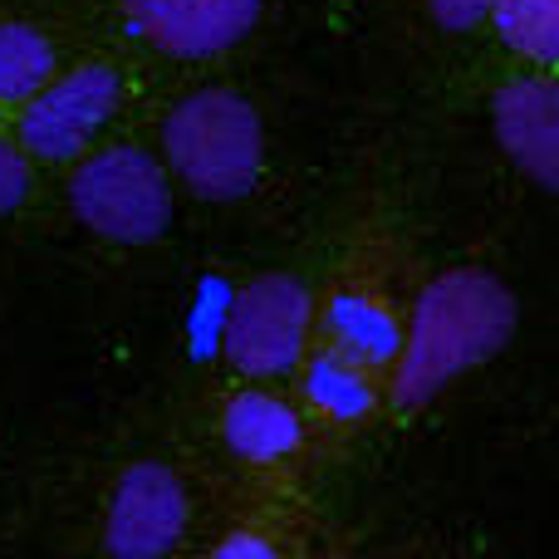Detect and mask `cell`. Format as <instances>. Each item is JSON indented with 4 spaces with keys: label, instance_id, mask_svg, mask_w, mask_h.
I'll list each match as a JSON object with an SVG mask.
<instances>
[{
    "label": "cell",
    "instance_id": "6da1fadb",
    "mask_svg": "<svg viewBox=\"0 0 559 559\" xmlns=\"http://www.w3.org/2000/svg\"><path fill=\"white\" fill-rule=\"evenodd\" d=\"M515 329V299L506 295L501 280L481 271H452L427 285L417 299L413 334H407V354L397 364V403L417 407L466 373L472 364L491 358L496 348L511 338Z\"/></svg>",
    "mask_w": 559,
    "mask_h": 559
},
{
    "label": "cell",
    "instance_id": "7a4b0ae2",
    "mask_svg": "<svg viewBox=\"0 0 559 559\" xmlns=\"http://www.w3.org/2000/svg\"><path fill=\"white\" fill-rule=\"evenodd\" d=\"M167 163L206 202H236L261 177V118L231 88H202L167 118Z\"/></svg>",
    "mask_w": 559,
    "mask_h": 559
},
{
    "label": "cell",
    "instance_id": "3957f363",
    "mask_svg": "<svg viewBox=\"0 0 559 559\" xmlns=\"http://www.w3.org/2000/svg\"><path fill=\"white\" fill-rule=\"evenodd\" d=\"M69 202L88 231L123 246L153 241L173 216L167 177L143 147H108V153L88 157L69 182Z\"/></svg>",
    "mask_w": 559,
    "mask_h": 559
},
{
    "label": "cell",
    "instance_id": "277c9868",
    "mask_svg": "<svg viewBox=\"0 0 559 559\" xmlns=\"http://www.w3.org/2000/svg\"><path fill=\"white\" fill-rule=\"evenodd\" d=\"M309 329V295L295 275H261L226 314V358L251 378L295 368Z\"/></svg>",
    "mask_w": 559,
    "mask_h": 559
},
{
    "label": "cell",
    "instance_id": "5b68a950",
    "mask_svg": "<svg viewBox=\"0 0 559 559\" xmlns=\"http://www.w3.org/2000/svg\"><path fill=\"white\" fill-rule=\"evenodd\" d=\"M114 108H118V74L108 64H84L29 98L25 118H20V143L35 157L64 163V157L84 153L88 138L114 118Z\"/></svg>",
    "mask_w": 559,
    "mask_h": 559
},
{
    "label": "cell",
    "instance_id": "8992f818",
    "mask_svg": "<svg viewBox=\"0 0 559 559\" xmlns=\"http://www.w3.org/2000/svg\"><path fill=\"white\" fill-rule=\"evenodd\" d=\"M187 531V491L167 466L138 462L123 472L108 506V531L104 545L118 559H147L167 555Z\"/></svg>",
    "mask_w": 559,
    "mask_h": 559
},
{
    "label": "cell",
    "instance_id": "52a82bcc",
    "mask_svg": "<svg viewBox=\"0 0 559 559\" xmlns=\"http://www.w3.org/2000/svg\"><path fill=\"white\" fill-rule=\"evenodd\" d=\"M143 39L177 59H212L231 49L261 15V0H123Z\"/></svg>",
    "mask_w": 559,
    "mask_h": 559
},
{
    "label": "cell",
    "instance_id": "ba28073f",
    "mask_svg": "<svg viewBox=\"0 0 559 559\" xmlns=\"http://www.w3.org/2000/svg\"><path fill=\"white\" fill-rule=\"evenodd\" d=\"M496 128L511 157L545 187H559V88L511 84L496 98Z\"/></svg>",
    "mask_w": 559,
    "mask_h": 559
},
{
    "label": "cell",
    "instance_id": "9c48e42d",
    "mask_svg": "<svg viewBox=\"0 0 559 559\" xmlns=\"http://www.w3.org/2000/svg\"><path fill=\"white\" fill-rule=\"evenodd\" d=\"M222 432L246 462H280L299 447V417L271 393H241L226 403Z\"/></svg>",
    "mask_w": 559,
    "mask_h": 559
},
{
    "label": "cell",
    "instance_id": "30bf717a",
    "mask_svg": "<svg viewBox=\"0 0 559 559\" xmlns=\"http://www.w3.org/2000/svg\"><path fill=\"white\" fill-rule=\"evenodd\" d=\"M55 74V49L29 25H0V104L35 98Z\"/></svg>",
    "mask_w": 559,
    "mask_h": 559
},
{
    "label": "cell",
    "instance_id": "8fae6325",
    "mask_svg": "<svg viewBox=\"0 0 559 559\" xmlns=\"http://www.w3.org/2000/svg\"><path fill=\"white\" fill-rule=\"evenodd\" d=\"M506 39L531 59H559V0H496Z\"/></svg>",
    "mask_w": 559,
    "mask_h": 559
},
{
    "label": "cell",
    "instance_id": "7c38bea8",
    "mask_svg": "<svg viewBox=\"0 0 559 559\" xmlns=\"http://www.w3.org/2000/svg\"><path fill=\"white\" fill-rule=\"evenodd\" d=\"M334 338L348 358H388L393 354V324L368 299H338L334 305Z\"/></svg>",
    "mask_w": 559,
    "mask_h": 559
},
{
    "label": "cell",
    "instance_id": "4fadbf2b",
    "mask_svg": "<svg viewBox=\"0 0 559 559\" xmlns=\"http://www.w3.org/2000/svg\"><path fill=\"white\" fill-rule=\"evenodd\" d=\"M309 397L319 407H329L334 417H358L368 407V383L358 378V368L348 358H319L309 368Z\"/></svg>",
    "mask_w": 559,
    "mask_h": 559
},
{
    "label": "cell",
    "instance_id": "5bb4252c",
    "mask_svg": "<svg viewBox=\"0 0 559 559\" xmlns=\"http://www.w3.org/2000/svg\"><path fill=\"white\" fill-rule=\"evenodd\" d=\"M25 187H29L25 157H20L10 143H0V216L15 212V206L25 202Z\"/></svg>",
    "mask_w": 559,
    "mask_h": 559
},
{
    "label": "cell",
    "instance_id": "9a60e30c",
    "mask_svg": "<svg viewBox=\"0 0 559 559\" xmlns=\"http://www.w3.org/2000/svg\"><path fill=\"white\" fill-rule=\"evenodd\" d=\"M437 5V15H442V25H476V20L486 15V10L496 5V0H432Z\"/></svg>",
    "mask_w": 559,
    "mask_h": 559
},
{
    "label": "cell",
    "instance_id": "2e32d148",
    "mask_svg": "<svg viewBox=\"0 0 559 559\" xmlns=\"http://www.w3.org/2000/svg\"><path fill=\"white\" fill-rule=\"evenodd\" d=\"M275 545L261 540V535H226L222 545H216V559H271Z\"/></svg>",
    "mask_w": 559,
    "mask_h": 559
}]
</instances>
